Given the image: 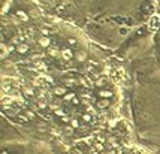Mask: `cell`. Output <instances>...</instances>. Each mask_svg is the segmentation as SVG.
<instances>
[{
    "label": "cell",
    "mask_w": 160,
    "mask_h": 154,
    "mask_svg": "<svg viewBox=\"0 0 160 154\" xmlns=\"http://www.w3.org/2000/svg\"><path fill=\"white\" fill-rule=\"evenodd\" d=\"M52 91H54V94H56V96H61V97H64V96L69 93V91H68V87H66V86H57V87H54V90H52Z\"/></svg>",
    "instance_id": "cell-1"
},
{
    "label": "cell",
    "mask_w": 160,
    "mask_h": 154,
    "mask_svg": "<svg viewBox=\"0 0 160 154\" xmlns=\"http://www.w3.org/2000/svg\"><path fill=\"white\" fill-rule=\"evenodd\" d=\"M61 57H63L66 61H69L75 57V52L72 51L70 48H63V50H61Z\"/></svg>",
    "instance_id": "cell-2"
},
{
    "label": "cell",
    "mask_w": 160,
    "mask_h": 154,
    "mask_svg": "<svg viewBox=\"0 0 160 154\" xmlns=\"http://www.w3.org/2000/svg\"><path fill=\"white\" fill-rule=\"evenodd\" d=\"M15 15H17L21 21H24V23H27L29 20H30V15H29V12H25V11H23V9H18L17 12H15Z\"/></svg>",
    "instance_id": "cell-3"
},
{
    "label": "cell",
    "mask_w": 160,
    "mask_h": 154,
    "mask_svg": "<svg viewBox=\"0 0 160 154\" xmlns=\"http://www.w3.org/2000/svg\"><path fill=\"white\" fill-rule=\"evenodd\" d=\"M15 48H17L15 51H17L18 54H21V55H24V54H27V52H29V50H30L27 43H18V45L15 46Z\"/></svg>",
    "instance_id": "cell-4"
},
{
    "label": "cell",
    "mask_w": 160,
    "mask_h": 154,
    "mask_svg": "<svg viewBox=\"0 0 160 154\" xmlns=\"http://www.w3.org/2000/svg\"><path fill=\"white\" fill-rule=\"evenodd\" d=\"M109 99H99L97 102H96V106L99 108V109H105V108H108L109 106Z\"/></svg>",
    "instance_id": "cell-5"
},
{
    "label": "cell",
    "mask_w": 160,
    "mask_h": 154,
    "mask_svg": "<svg viewBox=\"0 0 160 154\" xmlns=\"http://www.w3.org/2000/svg\"><path fill=\"white\" fill-rule=\"evenodd\" d=\"M97 94L100 96V99H111V97H112V91H111V90H106V88H100Z\"/></svg>",
    "instance_id": "cell-6"
},
{
    "label": "cell",
    "mask_w": 160,
    "mask_h": 154,
    "mask_svg": "<svg viewBox=\"0 0 160 154\" xmlns=\"http://www.w3.org/2000/svg\"><path fill=\"white\" fill-rule=\"evenodd\" d=\"M38 42H39V45H41V46H43V48H48V46H50V43H51V41H50V37H48V36H41Z\"/></svg>",
    "instance_id": "cell-7"
},
{
    "label": "cell",
    "mask_w": 160,
    "mask_h": 154,
    "mask_svg": "<svg viewBox=\"0 0 160 154\" xmlns=\"http://www.w3.org/2000/svg\"><path fill=\"white\" fill-rule=\"evenodd\" d=\"M75 59L79 61V63H82V61L87 60V54H85L84 51H76L75 52Z\"/></svg>",
    "instance_id": "cell-8"
},
{
    "label": "cell",
    "mask_w": 160,
    "mask_h": 154,
    "mask_svg": "<svg viewBox=\"0 0 160 154\" xmlns=\"http://www.w3.org/2000/svg\"><path fill=\"white\" fill-rule=\"evenodd\" d=\"M24 114L27 115V118H29V120H33L34 117H36V114H34V112L32 111V109H25Z\"/></svg>",
    "instance_id": "cell-9"
},
{
    "label": "cell",
    "mask_w": 160,
    "mask_h": 154,
    "mask_svg": "<svg viewBox=\"0 0 160 154\" xmlns=\"http://www.w3.org/2000/svg\"><path fill=\"white\" fill-rule=\"evenodd\" d=\"M75 97H76V96H75V93H68V94H66V96H64V97H63V99H64L66 102H72V100H73Z\"/></svg>",
    "instance_id": "cell-10"
},
{
    "label": "cell",
    "mask_w": 160,
    "mask_h": 154,
    "mask_svg": "<svg viewBox=\"0 0 160 154\" xmlns=\"http://www.w3.org/2000/svg\"><path fill=\"white\" fill-rule=\"evenodd\" d=\"M81 118H82L84 123H90V121H91V115H90L88 112H85V114H82V117H81Z\"/></svg>",
    "instance_id": "cell-11"
},
{
    "label": "cell",
    "mask_w": 160,
    "mask_h": 154,
    "mask_svg": "<svg viewBox=\"0 0 160 154\" xmlns=\"http://www.w3.org/2000/svg\"><path fill=\"white\" fill-rule=\"evenodd\" d=\"M73 84H75V81H73L72 78H66V79H64V86L66 87H72Z\"/></svg>",
    "instance_id": "cell-12"
},
{
    "label": "cell",
    "mask_w": 160,
    "mask_h": 154,
    "mask_svg": "<svg viewBox=\"0 0 160 154\" xmlns=\"http://www.w3.org/2000/svg\"><path fill=\"white\" fill-rule=\"evenodd\" d=\"M70 126L73 129H79V121L76 120V118H72V120H70Z\"/></svg>",
    "instance_id": "cell-13"
},
{
    "label": "cell",
    "mask_w": 160,
    "mask_h": 154,
    "mask_svg": "<svg viewBox=\"0 0 160 154\" xmlns=\"http://www.w3.org/2000/svg\"><path fill=\"white\" fill-rule=\"evenodd\" d=\"M105 84H106V79H105V78H100V79L96 81V87H103Z\"/></svg>",
    "instance_id": "cell-14"
},
{
    "label": "cell",
    "mask_w": 160,
    "mask_h": 154,
    "mask_svg": "<svg viewBox=\"0 0 160 154\" xmlns=\"http://www.w3.org/2000/svg\"><path fill=\"white\" fill-rule=\"evenodd\" d=\"M129 33V29H126V27H121V29H120V34H121V36H124V34H127Z\"/></svg>",
    "instance_id": "cell-15"
},
{
    "label": "cell",
    "mask_w": 160,
    "mask_h": 154,
    "mask_svg": "<svg viewBox=\"0 0 160 154\" xmlns=\"http://www.w3.org/2000/svg\"><path fill=\"white\" fill-rule=\"evenodd\" d=\"M41 32H42L43 36H50V29H45V27H43V29L41 30Z\"/></svg>",
    "instance_id": "cell-16"
},
{
    "label": "cell",
    "mask_w": 160,
    "mask_h": 154,
    "mask_svg": "<svg viewBox=\"0 0 160 154\" xmlns=\"http://www.w3.org/2000/svg\"><path fill=\"white\" fill-rule=\"evenodd\" d=\"M63 114H64V112L61 111V109H56V115H59V117H64Z\"/></svg>",
    "instance_id": "cell-17"
},
{
    "label": "cell",
    "mask_w": 160,
    "mask_h": 154,
    "mask_svg": "<svg viewBox=\"0 0 160 154\" xmlns=\"http://www.w3.org/2000/svg\"><path fill=\"white\" fill-rule=\"evenodd\" d=\"M68 43H69V45H75V43H76V39L70 37V39H68Z\"/></svg>",
    "instance_id": "cell-18"
},
{
    "label": "cell",
    "mask_w": 160,
    "mask_h": 154,
    "mask_svg": "<svg viewBox=\"0 0 160 154\" xmlns=\"http://www.w3.org/2000/svg\"><path fill=\"white\" fill-rule=\"evenodd\" d=\"M94 148H96L97 151H102V150H103V145H102V144H96V147H94Z\"/></svg>",
    "instance_id": "cell-19"
},
{
    "label": "cell",
    "mask_w": 160,
    "mask_h": 154,
    "mask_svg": "<svg viewBox=\"0 0 160 154\" xmlns=\"http://www.w3.org/2000/svg\"><path fill=\"white\" fill-rule=\"evenodd\" d=\"M30 14H32V17H33V18L38 17V11H34V9H32V11H30Z\"/></svg>",
    "instance_id": "cell-20"
},
{
    "label": "cell",
    "mask_w": 160,
    "mask_h": 154,
    "mask_svg": "<svg viewBox=\"0 0 160 154\" xmlns=\"http://www.w3.org/2000/svg\"><path fill=\"white\" fill-rule=\"evenodd\" d=\"M72 103H73V105H78V103H79V99H78V97H75V99L72 100Z\"/></svg>",
    "instance_id": "cell-21"
},
{
    "label": "cell",
    "mask_w": 160,
    "mask_h": 154,
    "mask_svg": "<svg viewBox=\"0 0 160 154\" xmlns=\"http://www.w3.org/2000/svg\"><path fill=\"white\" fill-rule=\"evenodd\" d=\"M50 54H51V55H57V51H56V50H51Z\"/></svg>",
    "instance_id": "cell-22"
},
{
    "label": "cell",
    "mask_w": 160,
    "mask_h": 154,
    "mask_svg": "<svg viewBox=\"0 0 160 154\" xmlns=\"http://www.w3.org/2000/svg\"><path fill=\"white\" fill-rule=\"evenodd\" d=\"M72 154H82V153H81L79 150H73V151H72Z\"/></svg>",
    "instance_id": "cell-23"
},
{
    "label": "cell",
    "mask_w": 160,
    "mask_h": 154,
    "mask_svg": "<svg viewBox=\"0 0 160 154\" xmlns=\"http://www.w3.org/2000/svg\"><path fill=\"white\" fill-rule=\"evenodd\" d=\"M14 50H17V48H14V46H8V51H9V52H12Z\"/></svg>",
    "instance_id": "cell-24"
},
{
    "label": "cell",
    "mask_w": 160,
    "mask_h": 154,
    "mask_svg": "<svg viewBox=\"0 0 160 154\" xmlns=\"http://www.w3.org/2000/svg\"><path fill=\"white\" fill-rule=\"evenodd\" d=\"M45 106H47V105H45L43 102H39V108H45Z\"/></svg>",
    "instance_id": "cell-25"
},
{
    "label": "cell",
    "mask_w": 160,
    "mask_h": 154,
    "mask_svg": "<svg viewBox=\"0 0 160 154\" xmlns=\"http://www.w3.org/2000/svg\"><path fill=\"white\" fill-rule=\"evenodd\" d=\"M2 154H8V151H6V150H3V151H2Z\"/></svg>",
    "instance_id": "cell-26"
}]
</instances>
